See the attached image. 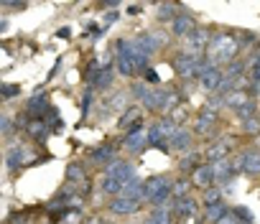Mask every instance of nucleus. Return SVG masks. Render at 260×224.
Listing matches in <instances>:
<instances>
[{"label": "nucleus", "mask_w": 260, "mask_h": 224, "mask_svg": "<svg viewBox=\"0 0 260 224\" xmlns=\"http://www.w3.org/2000/svg\"><path fill=\"white\" fill-rule=\"evenodd\" d=\"M240 41L235 39V33H217V36H212V41H209V59L217 64V66H227V64H232L235 61V56L240 54Z\"/></svg>", "instance_id": "f257e3e1"}, {"label": "nucleus", "mask_w": 260, "mask_h": 224, "mask_svg": "<svg viewBox=\"0 0 260 224\" xmlns=\"http://www.w3.org/2000/svg\"><path fill=\"white\" fill-rule=\"evenodd\" d=\"M176 74L181 79H199L202 77V69H204V56H191V54H184L179 51L174 59H171Z\"/></svg>", "instance_id": "f03ea898"}, {"label": "nucleus", "mask_w": 260, "mask_h": 224, "mask_svg": "<svg viewBox=\"0 0 260 224\" xmlns=\"http://www.w3.org/2000/svg\"><path fill=\"white\" fill-rule=\"evenodd\" d=\"M209 41H212V33L202 26H197L186 39H184V54H191V56H202L207 49H209Z\"/></svg>", "instance_id": "7ed1b4c3"}, {"label": "nucleus", "mask_w": 260, "mask_h": 224, "mask_svg": "<svg viewBox=\"0 0 260 224\" xmlns=\"http://www.w3.org/2000/svg\"><path fill=\"white\" fill-rule=\"evenodd\" d=\"M222 79H224V69L217 66L212 59H204V69H202V77H199V87H202L204 92H214V94H217Z\"/></svg>", "instance_id": "20e7f679"}, {"label": "nucleus", "mask_w": 260, "mask_h": 224, "mask_svg": "<svg viewBox=\"0 0 260 224\" xmlns=\"http://www.w3.org/2000/svg\"><path fill=\"white\" fill-rule=\"evenodd\" d=\"M117 151H120L117 143H102V145L87 151V161H89L92 166H102V168H105V166H110L115 158H120Z\"/></svg>", "instance_id": "39448f33"}, {"label": "nucleus", "mask_w": 260, "mask_h": 224, "mask_svg": "<svg viewBox=\"0 0 260 224\" xmlns=\"http://www.w3.org/2000/svg\"><path fill=\"white\" fill-rule=\"evenodd\" d=\"M235 168H237V173L260 176V151L257 148H247L240 156H235Z\"/></svg>", "instance_id": "423d86ee"}, {"label": "nucleus", "mask_w": 260, "mask_h": 224, "mask_svg": "<svg viewBox=\"0 0 260 224\" xmlns=\"http://www.w3.org/2000/svg\"><path fill=\"white\" fill-rule=\"evenodd\" d=\"M146 133H148L146 123L136 125L133 130H127L125 138H122V148H125L127 153H143V151L148 148V143H146Z\"/></svg>", "instance_id": "0eeeda50"}, {"label": "nucleus", "mask_w": 260, "mask_h": 224, "mask_svg": "<svg viewBox=\"0 0 260 224\" xmlns=\"http://www.w3.org/2000/svg\"><path fill=\"white\" fill-rule=\"evenodd\" d=\"M54 104H49V97L46 94H34V97H28L26 99V107H23V112L31 118V120H46V115H49V109H51Z\"/></svg>", "instance_id": "6e6552de"}, {"label": "nucleus", "mask_w": 260, "mask_h": 224, "mask_svg": "<svg viewBox=\"0 0 260 224\" xmlns=\"http://www.w3.org/2000/svg\"><path fill=\"white\" fill-rule=\"evenodd\" d=\"M141 201L136 199H127V196H115L107 201V211L115 214V216H130V214H138L141 211Z\"/></svg>", "instance_id": "1a4fd4ad"}, {"label": "nucleus", "mask_w": 260, "mask_h": 224, "mask_svg": "<svg viewBox=\"0 0 260 224\" xmlns=\"http://www.w3.org/2000/svg\"><path fill=\"white\" fill-rule=\"evenodd\" d=\"M105 176H112V178H120L122 183H127L130 178H136V166L125 158H115L110 166H105Z\"/></svg>", "instance_id": "9d476101"}, {"label": "nucleus", "mask_w": 260, "mask_h": 224, "mask_svg": "<svg viewBox=\"0 0 260 224\" xmlns=\"http://www.w3.org/2000/svg\"><path fill=\"white\" fill-rule=\"evenodd\" d=\"M26 158H28V151L23 148V143L8 145V151H6V168H8V173H18L26 166Z\"/></svg>", "instance_id": "9b49d317"}, {"label": "nucleus", "mask_w": 260, "mask_h": 224, "mask_svg": "<svg viewBox=\"0 0 260 224\" xmlns=\"http://www.w3.org/2000/svg\"><path fill=\"white\" fill-rule=\"evenodd\" d=\"M171 211H174V216H176V219L186 221V219H194V216H197L199 204H197V199H194V196L174 199V201H171Z\"/></svg>", "instance_id": "f8f14e48"}, {"label": "nucleus", "mask_w": 260, "mask_h": 224, "mask_svg": "<svg viewBox=\"0 0 260 224\" xmlns=\"http://www.w3.org/2000/svg\"><path fill=\"white\" fill-rule=\"evenodd\" d=\"M169 145H171V151H176V153H189L191 151V145H194V133L191 130H186L184 125H179L176 130H174V135L169 138Z\"/></svg>", "instance_id": "ddd939ff"}, {"label": "nucleus", "mask_w": 260, "mask_h": 224, "mask_svg": "<svg viewBox=\"0 0 260 224\" xmlns=\"http://www.w3.org/2000/svg\"><path fill=\"white\" fill-rule=\"evenodd\" d=\"M191 183H194V189H202V191H207V189L217 186V178H214V166H212V163H202V166L191 173Z\"/></svg>", "instance_id": "4468645a"}, {"label": "nucleus", "mask_w": 260, "mask_h": 224, "mask_svg": "<svg viewBox=\"0 0 260 224\" xmlns=\"http://www.w3.org/2000/svg\"><path fill=\"white\" fill-rule=\"evenodd\" d=\"M230 153H232V143H227V138H222V140H217L214 145H209L204 151V163L224 161V158H230Z\"/></svg>", "instance_id": "2eb2a0df"}, {"label": "nucleus", "mask_w": 260, "mask_h": 224, "mask_svg": "<svg viewBox=\"0 0 260 224\" xmlns=\"http://www.w3.org/2000/svg\"><path fill=\"white\" fill-rule=\"evenodd\" d=\"M202 163H204V153L189 151V153H184V156L179 158V173H181V176H191Z\"/></svg>", "instance_id": "dca6fc26"}, {"label": "nucleus", "mask_w": 260, "mask_h": 224, "mask_svg": "<svg viewBox=\"0 0 260 224\" xmlns=\"http://www.w3.org/2000/svg\"><path fill=\"white\" fill-rule=\"evenodd\" d=\"M212 166H214V178H217V183L235 181V176H237L235 158H224V161H217V163H212Z\"/></svg>", "instance_id": "f3484780"}, {"label": "nucleus", "mask_w": 260, "mask_h": 224, "mask_svg": "<svg viewBox=\"0 0 260 224\" xmlns=\"http://www.w3.org/2000/svg\"><path fill=\"white\" fill-rule=\"evenodd\" d=\"M141 118H143V109H141V107H127L122 115H120V120H117V130H125V133L133 130L136 125L143 123Z\"/></svg>", "instance_id": "a211bd4d"}, {"label": "nucleus", "mask_w": 260, "mask_h": 224, "mask_svg": "<svg viewBox=\"0 0 260 224\" xmlns=\"http://www.w3.org/2000/svg\"><path fill=\"white\" fill-rule=\"evenodd\" d=\"M194 28H197V21H194L189 13H179V16L174 18V23H171V31H174V36H179V39H186Z\"/></svg>", "instance_id": "6ab92c4d"}, {"label": "nucleus", "mask_w": 260, "mask_h": 224, "mask_svg": "<svg viewBox=\"0 0 260 224\" xmlns=\"http://www.w3.org/2000/svg\"><path fill=\"white\" fill-rule=\"evenodd\" d=\"M217 125V112H212V109H202L199 115H197V120H194V133H199V135H207L212 128Z\"/></svg>", "instance_id": "aec40b11"}, {"label": "nucleus", "mask_w": 260, "mask_h": 224, "mask_svg": "<svg viewBox=\"0 0 260 224\" xmlns=\"http://www.w3.org/2000/svg\"><path fill=\"white\" fill-rule=\"evenodd\" d=\"M26 133H28V138H31V140H36V143H44V140L51 135V125H49L46 120H28V125H26Z\"/></svg>", "instance_id": "412c9836"}, {"label": "nucleus", "mask_w": 260, "mask_h": 224, "mask_svg": "<svg viewBox=\"0 0 260 224\" xmlns=\"http://www.w3.org/2000/svg\"><path fill=\"white\" fill-rule=\"evenodd\" d=\"M97 189L102 191V194H107V196H122V189H125V183L120 181V178H112V176H102L100 178V183H97Z\"/></svg>", "instance_id": "4be33fe9"}, {"label": "nucleus", "mask_w": 260, "mask_h": 224, "mask_svg": "<svg viewBox=\"0 0 260 224\" xmlns=\"http://www.w3.org/2000/svg\"><path fill=\"white\" fill-rule=\"evenodd\" d=\"M171 183H174V178H169V176H153V178H148L146 181V201H151L158 191H164Z\"/></svg>", "instance_id": "5701e85b"}, {"label": "nucleus", "mask_w": 260, "mask_h": 224, "mask_svg": "<svg viewBox=\"0 0 260 224\" xmlns=\"http://www.w3.org/2000/svg\"><path fill=\"white\" fill-rule=\"evenodd\" d=\"M227 214H230V206L222 201V204H217V206H207V209H204L202 221H204V224H219Z\"/></svg>", "instance_id": "b1692460"}, {"label": "nucleus", "mask_w": 260, "mask_h": 224, "mask_svg": "<svg viewBox=\"0 0 260 224\" xmlns=\"http://www.w3.org/2000/svg\"><path fill=\"white\" fill-rule=\"evenodd\" d=\"M84 181H87V176H84V166L82 163H77V161H72L69 166H67V186H77V183H82L84 186Z\"/></svg>", "instance_id": "393cba45"}, {"label": "nucleus", "mask_w": 260, "mask_h": 224, "mask_svg": "<svg viewBox=\"0 0 260 224\" xmlns=\"http://www.w3.org/2000/svg\"><path fill=\"white\" fill-rule=\"evenodd\" d=\"M174 199H184V196H191V189H194V183H191V176H179V178H174Z\"/></svg>", "instance_id": "a878e982"}, {"label": "nucleus", "mask_w": 260, "mask_h": 224, "mask_svg": "<svg viewBox=\"0 0 260 224\" xmlns=\"http://www.w3.org/2000/svg\"><path fill=\"white\" fill-rule=\"evenodd\" d=\"M222 194H224V189H219V186H212V189L202 191V204H204V209L222 204Z\"/></svg>", "instance_id": "bb28decb"}, {"label": "nucleus", "mask_w": 260, "mask_h": 224, "mask_svg": "<svg viewBox=\"0 0 260 224\" xmlns=\"http://www.w3.org/2000/svg\"><path fill=\"white\" fill-rule=\"evenodd\" d=\"M250 97H247V92H242V89H237V92H230L227 97H224V107H230V109H240L245 102H247Z\"/></svg>", "instance_id": "cd10ccee"}, {"label": "nucleus", "mask_w": 260, "mask_h": 224, "mask_svg": "<svg viewBox=\"0 0 260 224\" xmlns=\"http://www.w3.org/2000/svg\"><path fill=\"white\" fill-rule=\"evenodd\" d=\"M125 102H127V94H125V92H115L107 102H102V109H105V112H115V109H122ZM125 109H127V107H125Z\"/></svg>", "instance_id": "c85d7f7f"}, {"label": "nucleus", "mask_w": 260, "mask_h": 224, "mask_svg": "<svg viewBox=\"0 0 260 224\" xmlns=\"http://www.w3.org/2000/svg\"><path fill=\"white\" fill-rule=\"evenodd\" d=\"M112 69H100V74L94 77V84H92V89H100V92H105V89H110L112 87Z\"/></svg>", "instance_id": "c756f323"}, {"label": "nucleus", "mask_w": 260, "mask_h": 224, "mask_svg": "<svg viewBox=\"0 0 260 224\" xmlns=\"http://www.w3.org/2000/svg\"><path fill=\"white\" fill-rule=\"evenodd\" d=\"M247 77H250V82H260V44L247 61Z\"/></svg>", "instance_id": "7c9ffc66"}, {"label": "nucleus", "mask_w": 260, "mask_h": 224, "mask_svg": "<svg viewBox=\"0 0 260 224\" xmlns=\"http://www.w3.org/2000/svg\"><path fill=\"white\" fill-rule=\"evenodd\" d=\"M153 92V87H148L143 79H138V82H133V87H130V97L133 99H138V102H146V97Z\"/></svg>", "instance_id": "2f4dec72"}, {"label": "nucleus", "mask_w": 260, "mask_h": 224, "mask_svg": "<svg viewBox=\"0 0 260 224\" xmlns=\"http://www.w3.org/2000/svg\"><path fill=\"white\" fill-rule=\"evenodd\" d=\"M176 11H179L176 3H161V6H158V21H161V23H166V21L174 23V18L179 16Z\"/></svg>", "instance_id": "473e14b6"}, {"label": "nucleus", "mask_w": 260, "mask_h": 224, "mask_svg": "<svg viewBox=\"0 0 260 224\" xmlns=\"http://www.w3.org/2000/svg\"><path fill=\"white\" fill-rule=\"evenodd\" d=\"M92 104H94V89L87 87L84 94H82V120L89 118V112H92Z\"/></svg>", "instance_id": "72a5a7b5"}, {"label": "nucleus", "mask_w": 260, "mask_h": 224, "mask_svg": "<svg viewBox=\"0 0 260 224\" xmlns=\"http://www.w3.org/2000/svg\"><path fill=\"white\" fill-rule=\"evenodd\" d=\"M230 209H232V214L237 216V221H240V224H252V221H255V216H252V211H250L247 206L237 204V206H230Z\"/></svg>", "instance_id": "f704fd0d"}, {"label": "nucleus", "mask_w": 260, "mask_h": 224, "mask_svg": "<svg viewBox=\"0 0 260 224\" xmlns=\"http://www.w3.org/2000/svg\"><path fill=\"white\" fill-rule=\"evenodd\" d=\"M255 112H257V102H255V99H247V102L235 112V115H237L240 120H250V118H255Z\"/></svg>", "instance_id": "c9c22d12"}, {"label": "nucleus", "mask_w": 260, "mask_h": 224, "mask_svg": "<svg viewBox=\"0 0 260 224\" xmlns=\"http://www.w3.org/2000/svg\"><path fill=\"white\" fill-rule=\"evenodd\" d=\"M242 130H245L247 135H257V133H260V115H255V118H250V120H242Z\"/></svg>", "instance_id": "e433bc0d"}, {"label": "nucleus", "mask_w": 260, "mask_h": 224, "mask_svg": "<svg viewBox=\"0 0 260 224\" xmlns=\"http://www.w3.org/2000/svg\"><path fill=\"white\" fill-rule=\"evenodd\" d=\"M143 82H146L148 87H153V89H156V87L161 84V77H158V71H156V69L151 66V69H148V71L143 74Z\"/></svg>", "instance_id": "4c0bfd02"}, {"label": "nucleus", "mask_w": 260, "mask_h": 224, "mask_svg": "<svg viewBox=\"0 0 260 224\" xmlns=\"http://www.w3.org/2000/svg\"><path fill=\"white\" fill-rule=\"evenodd\" d=\"M18 94H21V87H16V84H3V99H6V102L16 99Z\"/></svg>", "instance_id": "58836bf2"}, {"label": "nucleus", "mask_w": 260, "mask_h": 224, "mask_svg": "<svg viewBox=\"0 0 260 224\" xmlns=\"http://www.w3.org/2000/svg\"><path fill=\"white\" fill-rule=\"evenodd\" d=\"M204 107H207V109H212V112H219V109L224 107V97L214 94V97H209V102H207Z\"/></svg>", "instance_id": "ea45409f"}, {"label": "nucleus", "mask_w": 260, "mask_h": 224, "mask_svg": "<svg viewBox=\"0 0 260 224\" xmlns=\"http://www.w3.org/2000/svg\"><path fill=\"white\" fill-rule=\"evenodd\" d=\"M0 130H3V135H8V138L16 133V125H13V120L8 115H3V120H0Z\"/></svg>", "instance_id": "a19ab883"}, {"label": "nucleus", "mask_w": 260, "mask_h": 224, "mask_svg": "<svg viewBox=\"0 0 260 224\" xmlns=\"http://www.w3.org/2000/svg\"><path fill=\"white\" fill-rule=\"evenodd\" d=\"M117 18H120V13H107V16H105V21H102V26H100V28H102V31H105V33H107V28H110V26H112V23H117Z\"/></svg>", "instance_id": "79ce46f5"}, {"label": "nucleus", "mask_w": 260, "mask_h": 224, "mask_svg": "<svg viewBox=\"0 0 260 224\" xmlns=\"http://www.w3.org/2000/svg\"><path fill=\"white\" fill-rule=\"evenodd\" d=\"M8 224H31V219H28V214H11Z\"/></svg>", "instance_id": "37998d69"}, {"label": "nucleus", "mask_w": 260, "mask_h": 224, "mask_svg": "<svg viewBox=\"0 0 260 224\" xmlns=\"http://www.w3.org/2000/svg\"><path fill=\"white\" fill-rule=\"evenodd\" d=\"M219 224H240V221H237V216H235V214H232V209H230V214H227Z\"/></svg>", "instance_id": "c03bdc74"}, {"label": "nucleus", "mask_w": 260, "mask_h": 224, "mask_svg": "<svg viewBox=\"0 0 260 224\" xmlns=\"http://www.w3.org/2000/svg\"><path fill=\"white\" fill-rule=\"evenodd\" d=\"M8 11H26V3H6Z\"/></svg>", "instance_id": "a18cd8bd"}, {"label": "nucleus", "mask_w": 260, "mask_h": 224, "mask_svg": "<svg viewBox=\"0 0 260 224\" xmlns=\"http://www.w3.org/2000/svg\"><path fill=\"white\" fill-rule=\"evenodd\" d=\"M127 13L130 16H138V13H143V6H127Z\"/></svg>", "instance_id": "49530a36"}, {"label": "nucleus", "mask_w": 260, "mask_h": 224, "mask_svg": "<svg viewBox=\"0 0 260 224\" xmlns=\"http://www.w3.org/2000/svg\"><path fill=\"white\" fill-rule=\"evenodd\" d=\"M69 36H72L69 28H59V31H56V39H69Z\"/></svg>", "instance_id": "de8ad7c7"}, {"label": "nucleus", "mask_w": 260, "mask_h": 224, "mask_svg": "<svg viewBox=\"0 0 260 224\" xmlns=\"http://www.w3.org/2000/svg\"><path fill=\"white\" fill-rule=\"evenodd\" d=\"M87 224H110L107 219H102V216H94V219H89Z\"/></svg>", "instance_id": "09e8293b"}, {"label": "nucleus", "mask_w": 260, "mask_h": 224, "mask_svg": "<svg viewBox=\"0 0 260 224\" xmlns=\"http://www.w3.org/2000/svg\"><path fill=\"white\" fill-rule=\"evenodd\" d=\"M120 3H117V0H110V3H102V8H117Z\"/></svg>", "instance_id": "8fccbe9b"}, {"label": "nucleus", "mask_w": 260, "mask_h": 224, "mask_svg": "<svg viewBox=\"0 0 260 224\" xmlns=\"http://www.w3.org/2000/svg\"><path fill=\"white\" fill-rule=\"evenodd\" d=\"M146 224H156V221H153V219H151V216H148V219H146Z\"/></svg>", "instance_id": "3c124183"}, {"label": "nucleus", "mask_w": 260, "mask_h": 224, "mask_svg": "<svg viewBox=\"0 0 260 224\" xmlns=\"http://www.w3.org/2000/svg\"><path fill=\"white\" fill-rule=\"evenodd\" d=\"M127 224H136V221H127Z\"/></svg>", "instance_id": "603ef678"}, {"label": "nucleus", "mask_w": 260, "mask_h": 224, "mask_svg": "<svg viewBox=\"0 0 260 224\" xmlns=\"http://www.w3.org/2000/svg\"><path fill=\"white\" fill-rule=\"evenodd\" d=\"M252 224H255V221H252Z\"/></svg>", "instance_id": "864d4df0"}]
</instances>
